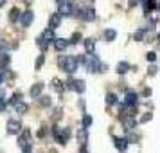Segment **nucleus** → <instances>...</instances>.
<instances>
[{"mask_svg": "<svg viewBox=\"0 0 160 153\" xmlns=\"http://www.w3.org/2000/svg\"><path fill=\"white\" fill-rule=\"evenodd\" d=\"M148 59H149V61H155V59H157V54H155V52H149V54H148Z\"/></svg>", "mask_w": 160, "mask_h": 153, "instance_id": "473e14b6", "label": "nucleus"}, {"mask_svg": "<svg viewBox=\"0 0 160 153\" xmlns=\"http://www.w3.org/2000/svg\"><path fill=\"white\" fill-rule=\"evenodd\" d=\"M79 38H81V34H78V33H76V34L72 36V40H70V43H78V40H79Z\"/></svg>", "mask_w": 160, "mask_h": 153, "instance_id": "7c9ffc66", "label": "nucleus"}, {"mask_svg": "<svg viewBox=\"0 0 160 153\" xmlns=\"http://www.w3.org/2000/svg\"><path fill=\"white\" fill-rule=\"evenodd\" d=\"M23 153H31V148L27 146V148H23Z\"/></svg>", "mask_w": 160, "mask_h": 153, "instance_id": "e433bc0d", "label": "nucleus"}, {"mask_svg": "<svg viewBox=\"0 0 160 153\" xmlns=\"http://www.w3.org/2000/svg\"><path fill=\"white\" fill-rule=\"evenodd\" d=\"M140 38H144V29H138L135 33V40H140Z\"/></svg>", "mask_w": 160, "mask_h": 153, "instance_id": "c756f323", "label": "nucleus"}, {"mask_svg": "<svg viewBox=\"0 0 160 153\" xmlns=\"http://www.w3.org/2000/svg\"><path fill=\"white\" fill-rule=\"evenodd\" d=\"M158 42H160V34H158Z\"/></svg>", "mask_w": 160, "mask_h": 153, "instance_id": "58836bf2", "label": "nucleus"}, {"mask_svg": "<svg viewBox=\"0 0 160 153\" xmlns=\"http://www.w3.org/2000/svg\"><path fill=\"white\" fill-rule=\"evenodd\" d=\"M8 65H9V56L4 52V54H0V70H6Z\"/></svg>", "mask_w": 160, "mask_h": 153, "instance_id": "f3484780", "label": "nucleus"}, {"mask_svg": "<svg viewBox=\"0 0 160 153\" xmlns=\"http://www.w3.org/2000/svg\"><path fill=\"white\" fill-rule=\"evenodd\" d=\"M85 49L88 52H94L95 51V42L94 40H85Z\"/></svg>", "mask_w": 160, "mask_h": 153, "instance_id": "412c9836", "label": "nucleus"}, {"mask_svg": "<svg viewBox=\"0 0 160 153\" xmlns=\"http://www.w3.org/2000/svg\"><path fill=\"white\" fill-rule=\"evenodd\" d=\"M22 131V124L20 121H16V119H9L8 121V133L9 135H18Z\"/></svg>", "mask_w": 160, "mask_h": 153, "instance_id": "423d86ee", "label": "nucleus"}, {"mask_svg": "<svg viewBox=\"0 0 160 153\" xmlns=\"http://www.w3.org/2000/svg\"><path fill=\"white\" fill-rule=\"evenodd\" d=\"M113 142H115V148L119 150V151H126L128 150V137H124V139H121V137H115L113 139Z\"/></svg>", "mask_w": 160, "mask_h": 153, "instance_id": "1a4fd4ad", "label": "nucleus"}, {"mask_svg": "<svg viewBox=\"0 0 160 153\" xmlns=\"http://www.w3.org/2000/svg\"><path fill=\"white\" fill-rule=\"evenodd\" d=\"M61 13H56V15L51 16V20H49V27H52V29H56V27H59V23H61Z\"/></svg>", "mask_w": 160, "mask_h": 153, "instance_id": "ddd939ff", "label": "nucleus"}, {"mask_svg": "<svg viewBox=\"0 0 160 153\" xmlns=\"http://www.w3.org/2000/svg\"><path fill=\"white\" fill-rule=\"evenodd\" d=\"M68 40H65V38H56L54 40V47H56V51H65L67 47H68Z\"/></svg>", "mask_w": 160, "mask_h": 153, "instance_id": "f8f14e48", "label": "nucleus"}, {"mask_svg": "<svg viewBox=\"0 0 160 153\" xmlns=\"http://www.w3.org/2000/svg\"><path fill=\"white\" fill-rule=\"evenodd\" d=\"M87 137H88V133H87V128L83 126V128H81L79 131H78V139H79V142H81V144H85V142H87Z\"/></svg>", "mask_w": 160, "mask_h": 153, "instance_id": "6ab92c4d", "label": "nucleus"}, {"mask_svg": "<svg viewBox=\"0 0 160 153\" xmlns=\"http://www.w3.org/2000/svg\"><path fill=\"white\" fill-rule=\"evenodd\" d=\"M130 69H131V65L128 63V61H121V63L117 65V72H119V74H126Z\"/></svg>", "mask_w": 160, "mask_h": 153, "instance_id": "2eb2a0df", "label": "nucleus"}, {"mask_svg": "<svg viewBox=\"0 0 160 153\" xmlns=\"http://www.w3.org/2000/svg\"><path fill=\"white\" fill-rule=\"evenodd\" d=\"M90 124H92V117L88 115V114H85V115H83V126H85V128H88Z\"/></svg>", "mask_w": 160, "mask_h": 153, "instance_id": "b1692460", "label": "nucleus"}, {"mask_svg": "<svg viewBox=\"0 0 160 153\" xmlns=\"http://www.w3.org/2000/svg\"><path fill=\"white\" fill-rule=\"evenodd\" d=\"M9 47H11L9 43H6L4 40H0V54H4V51H8Z\"/></svg>", "mask_w": 160, "mask_h": 153, "instance_id": "a878e982", "label": "nucleus"}, {"mask_svg": "<svg viewBox=\"0 0 160 153\" xmlns=\"http://www.w3.org/2000/svg\"><path fill=\"white\" fill-rule=\"evenodd\" d=\"M83 20H87V22H92L95 20V9L94 8H88V9H83V15H81Z\"/></svg>", "mask_w": 160, "mask_h": 153, "instance_id": "9b49d317", "label": "nucleus"}, {"mask_svg": "<svg viewBox=\"0 0 160 153\" xmlns=\"http://www.w3.org/2000/svg\"><path fill=\"white\" fill-rule=\"evenodd\" d=\"M43 61H45V58H43V56H38V59H36V65H34V69H36V70H40V67L43 65Z\"/></svg>", "mask_w": 160, "mask_h": 153, "instance_id": "bb28decb", "label": "nucleus"}, {"mask_svg": "<svg viewBox=\"0 0 160 153\" xmlns=\"http://www.w3.org/2000/svg\"><path fill=\"white\" fill-rule=\"evenodd\" d=\"M58 63H59V67H61V70H65V72H68V74H74L76 69H78L79 59L76 58V56H59Z\"/></svg>", "mask_w": 160, "mask_h": 153, "instance_id": "f257e3e1", "label": "nucleus"}, {"mask_svg": "<svg viewBox=\"0 0 160 153\" xmlns=\"http://www.w3.org/2000/svg\"><path fill=\"white\" fill-rule=\"evenodd\" d=\"M56 40V36H54V29L52 27H49V29H45L42 34H40V38H38V45L42 47V51H45L47 49V45L52 43Z\"/></svg>", "mask_w": 160, "mask_h": 153, "instance_id": "f03ea898", "label": "nucleus"}, {"mask_svg": "<svg viewBox=\"0 0 160 153\" xmlns=\"http://www.w3.org/2000/svg\"><path fill=\"white\" fill-rule=\"evenodd\" d=\"M15 110L16 112H18V114H25V112H27V105H25V103H18V105H15Z\"/></svg>", "mask_w": 160, "mask_h": 153, "instance_id": "5701e85b", "label": "nucleus"}, {"mask_svg": "<svg viewBox=\"0 0 160 153\" xmlns=\"http://www.w3.org/2000/svg\"><path fill=\"white\" fill-rule=\"evenodd\" d=\"M79 153H88V151H87V148H83V146H81V151H79Z\"/></svg>", "mask_w": 160, "mask_h": 153, "instance_id": "4c0bfd02", "label": "nucleus"}, {"mask_svg": "<svg viewBox=\"0 0 160 153\" xmlns=\"http://www.w3.org/2000/svg\"><path fill=\"white\" fill-rule=\"evenodd\" d=\"M52 135H54V139L58 140L59 144H65L67 139L70 137V130L68 128H58V126H54L52 128Z\"/></svg>", "mask_w": 160, "mask_h": 153, "instance_id": "7ed1b4c3", "label": "nucleus"}, {"mask_svg": "<svg viewBox=\"0 0 160 153\" xmlns=\"http://www.w3.org/2000/svg\"><path fill=\"white\" fill-rule=\"evenodd\" d=\"M29 139H31L29 130H23L22 135H20V139H18V144H20V148H27V146H29Z\"/></svg>", "mask_w": 160, "mask_h": 153, "instance_id": "9d476101", "label": "nucleus"}, {"mask_svg": "<svg viewBox=\"0 0 160 153\" xmlns=\"http://www.w3.org/2000/svg\"><path fill=\"white\" fill-rule=\"evenodd\" d=\"M38 137H40V139H42V137H45V130H43V128H42V130L38 131Z\"/></svg>", "mask_w": 160, "mask_h": 153, "instance_id": "f704fd0d", "label": "nucleus"}, {"mask_svg": "<svg viewBox=\"0 0 160 153\" xmlns=\"http://www.w3.org/2000/svg\"><path fill=\"white\" fill-rule=\"evenodd\" d=\"M52 87H54V90H56V92H59V94L65 90V88H63V83H61L59 79H54V81H52Z\"/></svg>", "mask_w": 160, "mask_h": 153, "instance_id": "4be33fe9", "label": "nucleus"}, {"mask_svg": "<svg viewBox=\"0 0 160 153\" xmlns=\"http://www.w3.org/2000/svg\"><path fill=\"white\" fill-rule=\"evenodd\" d=\"M40 105H42V106H49V105H51V99H49V97H40Z\"/></svg>", "mask_w": 160, "mask_h": 153, "instance_id": "cd10ccee", "label": "nucleus"}, {"mask_svg": "<svg viewBox=\"0 0 160 153\" xmlns=\"http://www.w3.org/2000/svg\"><path fill=\"white\" fill-rule=\"evenodd\" d=\"M122 124H124V130L128 131V130H133V128H135V119H133V117H126V119H124L122 121Z\"/></svg>", "mask_w": 160, "mask_h": 153, "instance_id": "4468645a", "label": "nucleus"}, {"mask_svg": "<svg viewBox=\"0 0 160 153\" xmlns=\"http://www.w3.org/2000/svg\"><path fill=\"white\" fill-rule=\"evenodd\" d=\"M138 101V95L133 92V90H128L126 95H124V105H128V106H135Z\"/></svg>", "mask_w": 160, "mask_h": 153, "instance_id": "0eeeda50", "label": "nucleus"}, {"mask_svg": "<svg viewBox=\"0 0 160 153\" xmlns=\"http://www.w3.org/2000/svg\"><path fill=\"white\" fill-rule=\"evenodd\" d=\"M56 2H58V11L63 16L74 15V6L70 4V0H56Z\"/></svg>", "mask_w": 160, "mask_h": 153, "instance_id": "20e7f679", "label": "nucleus"}, {"mask_svg": "<svg viewBox=\"0 0 160 153\" xmlns=\"http://www.w3.org/2000/svg\"><path fill=\"white\" fill-rule=\"evenodd\" d=\"M157 70H158V69H157L155 65H151V67H149V76H155V74H157Z\"/></svg>", "mask_w": 160, "mask_h": 153, "instance_id": "2f4dec72", "label": "nucleus"}, {"mask_svg": "<svg viewBox=\"0 0 160 153\" xmlns=\"http://www.w3.org/2000/svg\"><path fill=\"white\" fill-rule=\"evenodd\" d=\"M32 20H34V13H32V11H25V13H22V16H20V22H22L23 27H29L31 23H32Z\"/></svg>", "mask_w": 160, "mask_h": 153, "instance_id": "6e6552de", "label": "nucleus"}, {"mask_svg": "<svg viewBox=\"0 0 160 153\" xmlns=\"http://www.w3.org/2000/svg\"><path fill=\"white\" fill-rule=\"evenodd\" d=\"M149 119H151V114H148V115H144V117H142V123H148Z\"/></svg>", "mask_w": 160, "mask_h": 153, "instance_id": "72a5a7b5", "label": "nucleus"}, {"mask_svg": "<svg viewBox=\"0 0 160 153\" xmlns=\"http://www.w3.org/2000/svg\"><path fill=\"white\" fill-rule=\"evenodd\" d=\"M6 110V99H4V95L0 92V112H4Z\"/></svg>", "mask_w": 160, "mask_h": 153, "instance_id": "c85d7f7f", "label": "nucleus"}, {"mask_svg": "<svg viewBox=\"0 0 160 153\" xmlns=\"http://www.w3.org/2000/svg\"><path fill=\"white\" fill-rule=\"evenodd\" d=\"M106 103H108V105H115L117 103V95L115 94H108L106 95Z\"/></svg>", "mask_w": 160, "mask_h": 153, "instance_id": "393cba45", "label": "nucleus"}, {"mask_svg": "<svg viewBox=\"0 0 160 153\" xmlns=\"http://www.w3.org/2000/svg\"><path fill=\"white\" fill-rule=\"evenodd\" d=\"M142 94H144V95H149V94H151V90H149V88H144V92H142Z\"/></svg>", "mask_w": 160, "mask_h": 153, "instance_id": "c9c22d12", "label": "nucleus"}, {"mask_svg": "<svg viewBox=\"0 0 160 153\" xmlns=\"http://www.w3.org/2000/svg\"><path fill=\"white\" fill-rule=\"evenodd\" d=\"M115 36H117V33L113 29H106L104 31V38L108 40V42H112V40H115Z\"/></svg>", "mask_w": 160, "mask_h": 153, "instance_id": "aec40b11", "label": "nucleus"}, {"mask_svg": "<svg viewBox=\"0 0 160 153\" xmlns=\"http://www.w3.org/2000/svg\"><path fill=\"white\" fill-rule=\"evenodd\" d=\"M42 88H43V83H36L34 87L31 88V97H38L42 94Z\"/></svg>", "mask_w": 160, "mask_h": 153, "instance_id": "dca6fc26", "label": "nucleus"}, {"mask_svg": "<svg viewBox=\"0 0 160 153\" xmlns=\"http://www.w3.org/2000/svg\"><path fill=\"white\" fill-rule=\"evenodd\" d=\"M67 88H70V90H76V92L83 94V92H85V81H81V79H68V81H67Z\"/></svg>", "mask_w": 160, "mask_h": 153, "instance_id": "39448f33", "label": "nucleus"}, {"mask_svg": "<svg viewBox=\"0 0 160 153\" xmlns=\"http://www.w3.org/2000/svg\"><path fill=\"white\" fill-rule=\"evenodd\" d=\"M20 11H18V9H11V11H9V20H11V22H18V20H20Z\"/></svg>", "mask_w": 160, "mask_h": 153, "instance_id": "a211bd4d", "label": "nucleus"}]
</instances>
